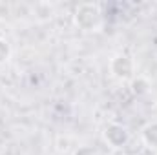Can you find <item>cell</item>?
Here are the masks:
<instances>
[{"instance_id": "cell-1", "label": "cell", "mask_w": 157, "mask_h": 155, "mask_svg": "<svg viewBox=\"0 0 157 155\" xmlns=\"http://www.w3.org/2000/svg\"><path fill=\"white\" fill-rule=\"evenodd\" d=\"M75 26L82 31H97L102 26V11L101 6L95 2H84L77 6L73 15Z\"/></svg>"}, {"instance_id": "cell-2", "label": "cell", "mask_w": 157, "mask_h": 155, "mask_svg": "<svg viewBox=\"0 0 157 155\" xmlns=\"http://www.w3.org/2000/svg\"><path fill=\"white\" fill-rule=\"evenodd\" d=\"M110 73L117 80H132L135 77V62L128 53H117L110 60Z\"/></svg>"}, {"instance_id": "cell-3", "label": "cell", "mask_w": 157, "mask_h": 155, "mask_svg": "<svg viewBox=\"0 0 157 155\" xmlns=\"http://www.w3.org/2000/svg\"><path fill=\"white\" fill-rule=\"evenodd\" d=\"M102 139L110 148L121 150L130 142V131L126 126H122L119 122H110V124H106V128L102 131Z\"/></svg>"}, {"instance_id": "cell-4", "label": "cell", "mask_w": 157, "mask_h": 155, "mask_svg": "<svg viewBox=\"0 0 157 155\" xmlns=\"http://www.w3.org/2000/svg\"><path fill=\"white\" fill-rule=\"evenodd\" d=\"M141 139H143V142H144L146 148L157 152V120L148 122V124L141 130Z\"/></svg>"}, {"instance_id": "cell-5", "label": "cell", "mask_w": 157, "mask_h": 155, "mask_svg": "<svg viewBox=\"0 0 157 155\" xmlns=\"http://www.w3.org/2000/svg\"><path fill=\"white\" fill-rule=\"evenodd\" d=\"M150 80L146 77H133L132 78V91L135 93V95H146L148 91H150Z\"/></svg>"}, {"instance_id": "cell-6", "label": "cell", "mask_w": 157, "mask_h": 155, "mask_svg": "<svg viewBox=\"0 0 157 155\" xmlns=\"http://www.w3.org/2000/svg\"><path fill=\"white\" fill-rule=\"evenodd\" d=\"M9 59H11V44L0 37V66L6 64Z\"/></svg>"}, {"instance_id": "cell-7", "label": "cell", "mask_w": 157, "mask_h": 155, "mask_svg": "<svg viewBox=\"0 0 157 155\" xmlns=\"http://www.w3.org/2000/svg\"><path fill=\"white\" fill-rule=\"evenodd\" d=\"M73 155H99V152L93 146H78L73 152Z\"/></svg>"}, {"instance_id": "cell-8", "label": "cell", "mask_w": 157, "mask_h": 155, "mask_svg": "<svg viewBox=\"0 0 157 155\" xmlns=\"http://www.w3.org/2000/svg\"><path fill=\"white\" fill-rule=\"evenodd\" d=\"M124 155H132V153H124Z\"/></svg>"}]
</instances>
